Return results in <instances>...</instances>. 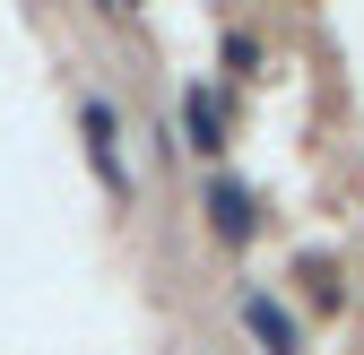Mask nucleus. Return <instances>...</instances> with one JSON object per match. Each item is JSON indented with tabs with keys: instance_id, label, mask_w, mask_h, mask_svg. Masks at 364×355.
<instances>
[{
	"instance_id": "obj_1",
	"label": "nucleus",
	"mask_w": 364,
	"mask_h": 355,
	"mask_svg": "<svg viewBox=\"0 0 364 355\" xmlns=\"http://www.w3.org/2000/svg\"><path fill=\"white\" fill-rule=\"evenodd\" d=\"M113 139H122V121H113V104H87V148H96V165H105V182H113V200H130V173H122Z\"/></svg>"
},
{
	"instance_id": "obj_2",
	"label": "nucleus",
	"mask_w": 364,
	"mask_h": 355,
	"mask_svg": "<svg viewBox=\"0 0 364 355\" xmlns=\"http://www.w3.org/2000/svg\"><path fill=\"white\" fill-rule=\"evenodd\" d=\"M243 321L260 329V346H269V355H295V321H287V312H278V303H269L260 286L243 295Z\"/></svg>"
},
{
	"instance_id": "obj_3",
	"label": "nucleus",
	"mask_w": 364,
	"mask_h": 355,
	"mask_svg": "<svg viewBox=\"0 0 364 355\" xmlns=\"http://www.w3.org/2000/svg\"><path fill=\"white\" fill-rule=\"evenodd\" d=\"M208 208H217V234H225V243H243V234H252V200H243L235 182H217V191H208Z\"/></svg>"
},
{
	"instance_id": "obj_4",
	"label": "nucleus",
	"mask_w": 364,
	"mask_h": 355,
	"mask_svg": "<svg viewBox=\"0 0 364 355\" xmlns=\"http://www.w3.org/2000/svg\"><path fill=\"white\" fill-rule=\"evenodd\" d=\"M191 148H225V130H217V104L200 96V87H191Z\"/></svg>"
}]
</instances>
